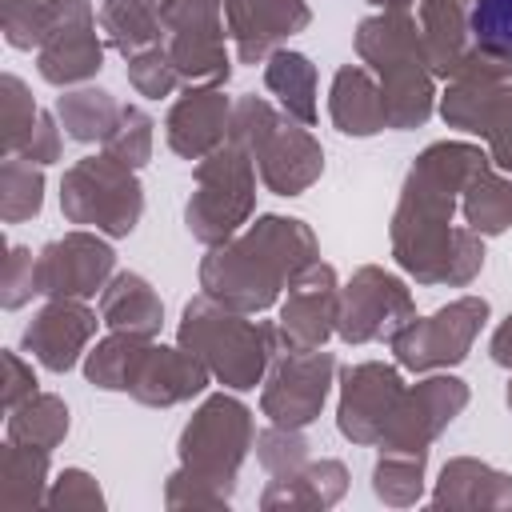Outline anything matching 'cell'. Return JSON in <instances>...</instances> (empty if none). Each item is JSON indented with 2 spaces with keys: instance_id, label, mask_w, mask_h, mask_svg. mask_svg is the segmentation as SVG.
Masks as SVG:
<instances>
[{
  "instance_id": "obj_1",
  "label": "cell",
  "mask_w": 512,
  "mask_h": 512,
  "mask_svg": "<svg viewBox=\"0 0 512 512\" xmlns=\"http://www.w3.org/2000/svg\"><path fill=\"white\" fill-rule=\"evenodd\" d=\"M472 36L484 48L512 52V0H480L472 8Z\"/></svg>"
}]
</instances>
